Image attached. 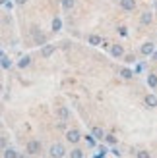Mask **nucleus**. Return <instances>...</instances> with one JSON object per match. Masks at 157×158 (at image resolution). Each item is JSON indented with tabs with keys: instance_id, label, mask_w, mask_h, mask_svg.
<instances>
[{
	"instance_id": "obj_1",
	"label": "nucleus",
	"mask_w": 157,
	"mask_h": 158,
	"mask_svg": "<svg viewBox=\"0 0 157 158\" xmlns=\"http://www.w3.org/2000/svg\"><path fill=\"white\" fill-rule=\"evenodd\" d=\"M64 146H62V145H52L51 146V156L52 158H62V156H64Z\"/></svg>"
},
{
	"instance_id": "obj_2",
	"label": "nucleus",
	"mask_w": 157,
	"mask_h": 158,
	"mask_svg": "<svg viewBox=\"0 0 157 158\" xmlns=\"http://www.w3.org/2000/svg\"><path fill=\"white\" fill-rule=\"evenodd\" d=\"M39 149H41V145L37 141H29V145H27V152H29V154H37Z\"/></svg>"
},
{
	"instance_id": "obj_3",
	"label": "nucleus",
	"mask_w": 157,
	"mask_h": 158,
	"mask_svg": "<svg viewBox=\"0 0 157 158\" xmlns=\"http://www.w3.org/2000/svg\"><path fill=\"white\" fill-rule=\"evenodd\" d=\"M66 139L70 141V143H78V141H80V131H76V129H72V131H68V135H66Z\"/></svg>"
},
{
	"instance_id": "obj_4",
	"label": "nucleus",
	"mask_w": 157,
	"mask_h": 158,
	"mask_svg": "<svg viewBox=\"0 0 157 158\" xmlns=\"http://www.w3.org/2000/svg\"><path fill=\"white\" fill-rule=\"evenodd\" d=\"M153 48H155V46H153V43H145L144 46H142V54H145V56H149L151 52H153Z\"/></svg>"
},
{
	"instance_id": "obj_5",
	"label": "nucleus",
	"mask_w": 157,
	"mask_h": 158,
	"mask_svg": "<svg viewBox=\"0 0 157 158\" xmlns=\"http://www.w3.org/2000/svg\"><path fill=\"white\" fill-rule=\"evenodd\" d=\"M145 104H147L149 108L157 106V96H155V95H147V98H145Z\"/></svg>"
},
{
	"instance_id": "obj_6",
	"label": "nucleus",
	"mask_w": 157,
	"mask_h": 158,
	"mask_svg": "<svg viewBox=\"0 0 157 158\" xmlns=\"http://www.w3.org/2000/svg\"><path fill=\"white\" fill-rule=\"evenodd\" d=\"M52 52H54V46H52V44H47L45 48H43V50H41V54H43V56L45 58H49L52 54Z\"/></svg>"
},
{
	"instance_id": "obj_7",
	"label": "nucleus",
	"mask_w": 157,
	"mask_h": 158,
	"mask_svg": "<svg viewBox=\"0 0 157 158\" xmlns=\"http://www.w3.org/2000/svg\"><path fill=\"white\" fill-rule=\"evenodd\" d=\"M4 158H18V152L14 151V149H6L4 151Z\"/></svg>"
},
{
	"instance_id": "obj_8",
	"label": "nucleus",
	"mask_w": 157,
	"mask_h": 158,
	"mask_svg": "<svg viewBox=\"0 0 157 158\" xmlns=\"http://www.w3.org/2000/svg\"><path fill=\"white\" fill-rule=\"evenodd\" d=\"M122 8L124 10H134V0H122Z\"/></svg>"
},
{
	"instance_id": "obj_9",
	"label": "nucleus",
	"mask_w": 157,
	"mask_h": 158,
	"mask_svg": "<svg viewBox=\"0 0 157 158\" xmlns=\"http://www.w3.org/2000/svg\"><path fill=\"white\" fill-rule=\"evenodd\" d=\"M112 56H122V46H118V44H114L112 46Z\"/></svg>"
},
{
	"instance_id": "obj_10",
	"label": "nucleus",
	"mask_w": 157,
	"mask_h": 158,
	"mask_svg": "<svg viewBox=\"0 0 157 158\" xmlns=\"http://www.w3.org/2000/svg\"><path fill=\"white\" fill-rule=\"evenodd\" d=\"M60 27H62V21H60L58 18H54V19H52V29H54V31H58Z\"/></svg>"
},
{
	"instance_id": "obj_11",
	"label": "nucleus",
	"mask_w": 157,
	"mask_h": 158,
	"mask_svg": "<svg viewBox=\"0 0 157 158\" xmlns=\"http://www.w3.org/2000/svg\"><path fill=\"white\" fill-rule=\"evenodd\" d=\"M147 85H149V87H155L157 85V75H147Z\"/></svg>"
},
{
	"instance_id": "obj_12",
	"label": "nucleus",
	"mask_w": 157,
	"mask_h": 158,
	"mask_svg": "<svg viewBox=\"0 0 157 158\" xmlns=\"http://www.w3.org/2000/svg\"><path fill=\"white\" fill-rule=\"evenodd\" d=\"M89 44H95V46H97V44H101V39H99L97 35H91V37H89Z\"/></svg>"
},
{
	"instance_id": "obj_13",
	"label": "nucleus",
	"mask_w": 157,
	"mask_h": 158,
	"mask_svg": "<svg viewBox=\"0 0 157 158\" xmlns=\"http://www.w3.org/2000/svg\"><path fill=\"white\" fill-rule=\"evenodd\" d=\"M70 158H84V152L76 149V151H72V154H70Z\"/></svg>"
},
{
	"instance_id": "obj_14",
	"label": "nucleus",
	"mask_w": 157,
	"mask_h": 158,
	"mask_svg": "<svg viewBox=\"0 0 157 158\" xmlns=\"http://www.w3.org/2000/svg\"><path fill=\"white\" fill-rule=\"evenodd\" d=\"M58 116L62 118V120H68V110H66V108H60V110H58Z\"/></svg>"
},
{
	"instance_id": "obj_15",
	"label": "nucleus",
	"mask_w": 157,
	"mask_h": 158,
	"mask_svg": "<svg viewBox=\"0 0 157 158\" xmlns=\"http://www.w3.org/2000/svg\"><path fill=\"white\" fill-rule=\"evenodd\" d=\"M29 62H31V58H21L20 60V68H25V66H29Z\"/></svg>"
},
{
	"instance_id": "obj_16",
	"label": "nucleus",
	"mask_w": 157,
	"mask_h": 158,
	"mask_svg": "<svg viewBox=\"0 0 157 158\" xmlns=\"http://www.w3.org/2000/svg\"><path fill=\"white\" fill-rule=\"evenodd\" d=\"M93 135H95L97 139H103V129H99V127H95V129H93Z\"/></svg>"
},
{
	"instance_id": "obj_17",
	"label": "nucleus",
	"mask_w": 157,
	"mask_h": 158,
	"mask_svg": "<svg viewBox=\"0 0 157 158\" xmlns=\"http://www.w3.org/2000/svg\"><path fill=\"white\" fill-rule=\"evenodd\" d=\"M62 6H64L66 10H70V8L74 6V0H62Z\"/></svg>"
},
{
	"instance_id": "obj_18",
	"label": "nucleus",
	"mask_w": 157,
	"mask_h": 158,
	"mask_svg": "<svg viewBox=\"0 0 157 158\" xmlns=\"http://www.w3.org/2000/svg\"><path fill=\"white\" fill-rule=\"evenodd\" d=\"M120 73H122V77H126V79H130V77L134 75V73H132L130 70H122V71H120Z\"/></svg>"
},
{
	"instance_id": "obj_19",
	"label": "nucleus",
	"mask_w": 157,
	"mask_h": 158,
	"mask_svg": "<svg viewBox=\"0 0 157 158\" xmlns=\"http://www.w3.org/2000/svg\"><path fill=\"white\" fill-rule=\"evenodd\" d=\"M142 21H144V23H149L151 21V14H144V16H142Z\"/></svg>"
},
{
	"instance_id": "obj_20",
	"label": "nucleus",
	"mask_w": 157,
	"mask_h": 158,
	"mask_svg": "<svg viewBox=\"0 0 157 158\" xmlns=\"http://www.w3.org/2000/svg\"><path fill=\"white\" fill-rule=\"evenodd\" d=\"M138 158H149V154H147L145 151H140L138 152Z\"/></svg>"
},
{
	"instance_id": "obj_21",
	"label": "nucleus",
	"mask_w": 157,
	"mask_h": 158,
	"mask_svg": "<svg viewBox=\"0 0 157 158\" xmlns=\"http://www.w3.org/2000/svg\"><path fill=\"white\" fill-rule=\"evenodd\" d=\"M2 68H10V60L8 58H2Z\"/></svg>"
},
{
	"instance_id": "obj_22",
	"label": "nucleus",
	"mask_w": 157,
	"mask_h": 158,
	"mask_svg": "<svg viewBox=\"0 0 157 158\" xmlns=\"http://www.w3.org/2000/svg\"><path fill=\"white\" fill-rule=\"evenodd\" d=\"M85 141H87V145H89V146L95 145V139H93V137H85Z\"/></svg>"
},
{
	"instance_id": "obj_23",
	"label": "nucleus",
	"mask_w": 157,
	"mask_h": 158,
	"mask_svg": "<svg viewBox=\"0 0 157 158\" xmlns=\"http://www.w3.org/2000/svg\"><path fill=\"white\" fill-rule=\"evenodd\" d=\"M107 141H109V143H111V145H114V143H117V139H114V137H112V135H109V137H107Z\"/></svg>"
},
{
	"instance_id": "obj_24",
	"label": "nucleus",
	"mask_w": 157,
	"mask_h": 158,
	"mask_svg": "<svg viewBox=\"0 0 157 158\" xmlns=\"http://www.w3.org/2000/svg\"><path fill=\"white\" fill-rule=\"evenodd\" d=\"M16 2H18V4H25V0H16Z\"/></svg>"
},
{
	"instance_id": "obj_25",
	"label": "nucleus",
	"mask_w": 157,
	"mask_h": 158,
	"mask_svg": "<svg viewBox=\"0 0 157 158\" xmlns=\"http://www.w3.org/2000/svg\"><path fill=\"white\" fill-rule=\"evenodd\" d=\"M18 158H27V156H25V154H21V156H18Z\"/></svg>"
},
{
	"instance_id": "obj_26",
	"label": "nucleus",
	"mask_w": 157,
	"mask_h": 158,
	"mask_svg": "<svg viewBox=\"0 0 157 158\" xmlns=\"http://www.w3.org/2000/svg\"><path fill=\"white\" fill-rule=\"evenodd\" d=\"M155 60H157V52H155Z\"/></svg>"
},
{
	"instance_id": "obj_27",
	"label": "nucleus",
	"mask_w": 157,
	"mask_h": 158,
	"mask_svg": "<svg viewBox=\"0 0 157 158\" xmlns=\"http://www.w3.org/2000/svg\"><path fill=\"white\" fill-rule=\"evenodd\" d=\"M0 2H6V0H0Z\"/></svg>"
}]
</instances>
